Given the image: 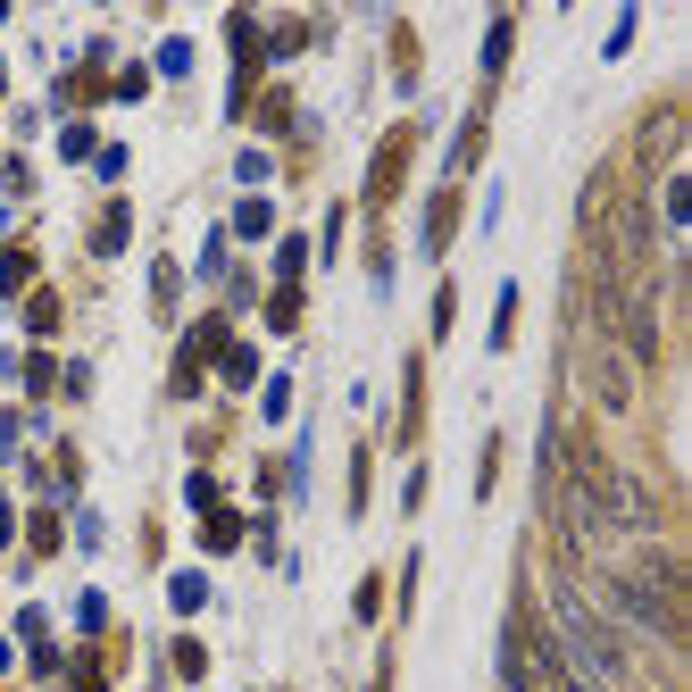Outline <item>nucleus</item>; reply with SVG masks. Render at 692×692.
I'll use <instances>...</instances> for the list:
<instances>
[{"mask_svg":"<svg viewBox=\"0 0 692 692\" xmlns=\"http://www.w3.org/2000/svg\"><path fill=\"white\" fill-rule=\"evenodd\" d=\"M417 426H426V359H409L401 375V443H417Z\"/></svg>","mask_w":692,"mask_h":692,"instance_id":"4","label":"nucleus"},{"mask_svg":"<svg viewBox=\"0 0 692 692\" xmlns=\"http://www.w3.org/2000/svg\"><path fill=\"white\" fill-rule=\"evenodd\" d=\"M267 326H300V284H284V292L267 300Z\"/></svg>","mask_w":692,"mask_h":692,"instance_id":"10","label":"nucleus"},{"mask_svg":"<svg viewBox=\"0 0 692 692\" xmlns=\"http://www.w3.org/2000/svg\"><path fill=\"white\" fill-rule=\"evenodd\" d=\"M584 375H593V393H600V409H626V401H635V359H626L618 342H600V334H584Z\"/></svg>","mask_w":692,"mask_h":692,"instance_id":"3","label":"nucleus"},{"mask_svg":"<svg viewBox=\"0 0 692 692\" xmlns=\"http://www.w3.org/2000/svg\"><path fill=\"white\" fill-rule=\"evenodd\" d=\"M450 217H459V192H434V209H426V251L450 243Z\"/></svg>","mask_w":692,"mask_h":692,"instance_id":"7","label":"nucleus"},{"mask_svg":"<svg viewBox=\"0 0 692 692\" xmlns=\"http://www.w3.org/2000/svg\"><path fill=\"white\" fill-rule=\"evenodd\" d=\"M175 675H184V684H201V675H209V651H201V642H175Z\"/></svg>","mask_w":692,"mask_h":692,"instance_id":"9","label":"nucleus"},{"mask_svg":"<svg viewBox=\"0 0 692 692\" xmlns=\"http://www.w3.org/2000/svg\"><path fill=\"white\" fill-rule=\"evenodd\" d=\"M25 318H34V334H51V326H58V292H34V309H25Z\"/></svg>","mask_w":692,"mask_h":692,"instance_id":"15","label":"nucleus"},{"mask_svg":"<svg viewBox=\"0 0 692 692\" xmlns=\"http://www.w3.org/2000/svg\"><path fill=\"white\" fill-rule=\"evenodd\" d=\"M417 159V126H393L384 142H375V168H368V209H393L401 201V175H409Z\"/></svg>","mask_w":692,"mask_h":692,"instance_id":"2","label":"nucleus"},{"mask_svg":"<svg viewBox=\"0 0 692 692\" xmlns=\"http://www.w3.org/2000/svg\"><path fill=\"white\" fill-rule=\"evenodd\" d=\"M509 34H518V25H509V18L492 25V34H485V75H501V58H509Z\"/></svg>","mask_w":692,"mask_h":692,"instance_id":"12","label":"nucleus"},{"mask_svg":"<svg viewBox=\"0 0 692 692\" xmlns=\"http://www.w3.org/2000/svg\"><path fill=\"white\" fill-rule=\"evenodd\" d=\"M217 368H225V384H251V368H259V359H251V351H217Z\"/></svg>","mask_w":692,"mask_h":692,"instance_id":"14","label":"nucleus"},{"mask_svg":"<svg viewBox=\"0 0 692 692\" xmlns=\"http://www.w3.org/2000/svg\"><path fill=\"white\" fill-rule=\"evenodd\" d=\"M609 609L635 618L642 635H659V642H684V560L659 551V543L626 551V560L609 567Z\"/></svg>","mask_w":692,"mask_h":692,"instance_id":"1","label":"nucleus"},{"mask_svg":"<svg viewBox=\"0 0 692 692\" xmlns=\"http://www.w3.org/2000/svg\"><path fill=\"white\" fill-rule=\"evenodd\" d=\"M234 225H243V234H267L276 217H267V201H243V209H234Z\"/></svg>","mask_w":692,"mask_h":692,"instance_id":"16","label":"nucleus"},{"mask_svg":"<svg viewBox=\"0 0 692 692\" xmlns=\"http://www.w3.org/2000/svg\"><path fill=\"white\" fill-rule=\"evenodd\" d=\"M659 217H668V243L692 225V175H684V168H675V175H668V192H659Z\"/></svg>","mask_w":692,"mask_h":692,"instance_id":"5","label":"nucleus"},{"mask_svg":"<svg viewBox=\"0 0 692 692\" xmlns=\"http://www.w3.org/2000/svg\"><path fill=\"white\" fill-rule=\"evenodd\" d=\"M300 259H309V251H300V234H284V243H276V276L300 284Z\"/></svg>","mask_w":692,"mask_h":692,"instance_id":"11","label":"nucleus"},{"mask_svg":"<svg viewBox=\"0 0 692 692\" xmlns=\"http://www.w3.org/2000/svg\"><path fill=\"white\" fill-rule=\"evenodd\" d=\"M0 543H9V501H0Z\"/></svg>","mask_w":692,"mask_h":692,"instance_id":"17","label":"nucleus"},{"mask_svg":"<svg viewBox=\"0 0 692 692\" xmlns=\"http://www.w3.org/2000/svg\"><path fill=\"white\" fill-rule=\"evenodd\" d=\"M93 251L109 259V251H126V201H109L100 209V225H93Z\"/></svg>","mask_w":692,"mask_h":692,"instance_id":"6","label":"nucleus"},{"mask_svg":"<svg viewBox=\"0 0 692 692\" xmlns=\"http://www.w3.org/2000/svg\"><path fill=\"white\" fill-rule=\"evenodd\" d=\"M201 543H209V551H234V543H243V525H234V518H209Z\"/></svg>","mask_w":692,"mask_h":692,"instance_id":"13","label":"nucleus"},{"mask_svg":"<svg viewBox=\"0 0 692 692\" xmlns=\"http://www.w3.org/2000/svg\"><path fill=\"white\" fill-rule=\"evenodd\" d=\"M25 284H34V251H9L0 259V292H25Z\"/></svg>","mask_w":692,"mask_h":692,"instance_id":"8","label":"nucleus"}]
</instances>
